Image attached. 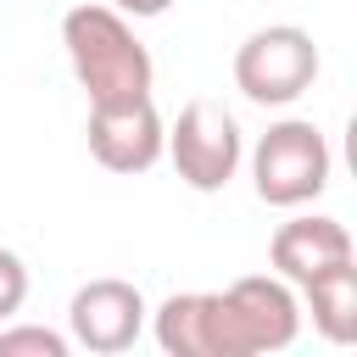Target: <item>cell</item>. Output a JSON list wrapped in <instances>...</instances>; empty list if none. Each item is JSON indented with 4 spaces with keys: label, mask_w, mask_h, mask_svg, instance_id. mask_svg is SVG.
<instances>
[{
    "label": "cell",
    "mask_w": 357,
    "mask_h": 357,
    "mask_svg": "<svg viewBox=\"0 0 357 357\" xmlns=\"http://www.w3.org/2000/svg\"><path fill=\"white\" fill-rule=\"evenodd\" d=\"M61 45H67L73 78L84 84L89 106L151 95L156 67H151V50L123 22V11H112V6H73L61 17Z\"/></svg>",
    "instance_id": "1"
},
{
    "label": "cell",
    "mask_w": 357,
    "mask_h": 357,
    "mask_svg": "<svg viewBox=\"0 0 357 357\" xmlns=\"http://www.w3.org/2000/svg\"><path fill=\"white\" fill-rule=\"evenodd\" d=\"M301 335V307L290 279H234L218 290V346L223 357H257V351H284Z\"/></svg>",
    "instance_id": "2"
},
{
    "label": "cell",
    "mask_w": 357,
    "mask_h": 357,
    "mask_svg": "<svg viewBox=\"0 0 357 357\" xmlns=\"http://www.w3.org/2000/svg\"><path fill=\"white\" fill-rule=\"evenodd\" d=\"M251 184L268 206H307L329 184V139L307 117L273 123L251 151Z\"/></svg>",
    "instance_id": "3"
},
{
    "label": "cell",
    "mask_w": 357,
    "mask_h": 357,
    "mask_svg": "<svg viewBox=\"0 0 357 357\" xmlns=\"http://www.w3.org/2000/svg\"><path fill=\"white\" fill-rule=\"evenodd\" d=\"M312 78H318V45L296 22L257 28L234 50V84L257 106H290V100H301L312 89Z\"/></svg>",
    "instance_id": "4"
},
{
    "label": "cell",
    "mask_w": 357,
    "mask_h": 357,
    "mask_svg": "<svg viewBox=\"0 0 357 357\" xmlns=\"http://www.w3.org/2000/svg\"><path fill=\"white\" fill-rule=\"evenodd\" d=\"M178 167V178L201 195L223 190L240 167V123L218 106V100H190L178 112V123L167 128V145H162Z\"/></svg>",
    "instance_id": "5"
},
{
    "label": "cell",
    "mask_w": 357,
    "mask_h": 357,
    "mask_svg": "<svg viewBox=\"0 0 357 357\" xmlns=\"http://www.w3.org/2000/svg\"><path fill=\"white\" fill-rule=\"evenodd\" d=\"M145 312L151 307H145L139 284H128V279H89L67 301V340L84 346V351H100V357L128 351L139 340V329H145Z\"/></svg>",
    "instance_id": "6"
},
{
    "label": "cell",
    "mask_w": 357,
    "mask_h": 357,
    "mask_svg": "<svg viewBox=\"0 0 357 357\" xmlns=\"http://www.w3.org/2000/svg\"><path fill=\"white\" fill-rule=\"evenodd\" d=\"M84 134H89V156L106 173H145V167L162 162V145H167V128H162L151 95L89 106V128Z\"/></svg>",
    "instance_id": "7"
},
{
    "label": "cell",
    "mask_w": 357,
    "mask_h": 357,
    "mask_svg": "<svg viewBox=\"0 0 357 357\" xmlns=\"http://www.w3.org/2000/svg\"><path fill=\"white\" fill-rule=\"evenodd\" d=\"M268 257H273L279 279L307 284L312 273H324V268H335V262H351V234H346L340 218H318V212H312V218H290V223L273 229Z\"/></svg>",
    "instance_id": "8"
},
{
    "label": "cell",
    "mask_w": 357,
    "mask_h": 357,
    "mask_svg": "<svg viewBox=\"0 0 357 357\" xmlns=\"http://www.w3.org/2000/svg\"><path fill=\"white\" fill-rule=\"evenodd\" d=\"M156 346L167 357H223L218 346V290H184L156 307Z\"/></svg>",
    "instance_id": "9"
},
{
    "label": "cell",
    "mask_w": 357,
    "mask_h": 357,
    "mask_svg": "<svg viewBox=\"0 0 357 357\" xmlns=\"http://www.w3.org/2000/svg\"><path fill=\"white\" fill-rule=\"evenodd\" d=\"M301 290L312 307V329L329 346H351L357 340V262H335V268L312 273Z\"/></svg>",
    "instance_id": "10"
},
{
    "label": "cell",
    "mask_w": 357,
    "mask_h": 357,
    "mask_svg": "<svg viewBox=\"0 0 357 357\" xmlns=\"http://www.w3.org/2000/svg\"><path fill=\"white\" fill-rule=\"evenodd\" d=\"M67 335L45 329V324H11L0 329V357H67Z\"/></svg>",
    "instance_id": "11"
},
{
    "label": "cell",
    "mask_w": 357,
    "mask_h": 357,
    "mask_svg": "<svg viewBox=\"0 0 357 357\" xmlns=\"http://www.w3.org/2000/svg\"><path fill=\"white\" fill-rule=\"evenodd\" d=\"M22 301H28V268H22L17 251L0 245V324H6L11 312H22Z\"/></svg>",
    "instance_id": "12"
},
{
    "label": "cell",
    "mask_w": 357,
    "mask_h": 357,
    "mask_svg": "<svg viewBox=\"0 0 357 357\" xmlns=\"http://www.w3.org/2000/svg\"><path fill=\"white\" fill-rule=\"evenodd\" d=\"M173 0H112V11H123V17H162Z\"/></svg>",
    "instance_id": "13"
}]
</instances>
